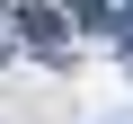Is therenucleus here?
Instances as JSON below:
<instances>
[{"label": "nucleus", "mask_w": 133, "mask_h": 124, "mask_svg": "<svg viewBox=\"0 0 133 124\" xmlns=\"http://www.w3.org/2000/svg\"><path fill=\"white\" fill-rule=\"evenodd\" d=\"M89 27H107V36H115V44H124V53H133V9H98V18H89Z\"/></svg>", "instance_id": "f257e3e1"}]
</instances>
